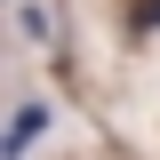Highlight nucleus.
Listing matches in <instances>:
<instances>
[{"label":"nucleus","instance_id":"f03ea898","mask_svg":"<svg viewBox=\"0 0 160 160\" xmlns=\"http://www.w3.org/2000/svg\"><path fill=\"white\" fill-rule=\"evenodd\" d=\"M136 32H160V0H136Z\"/></svg>","mask_w":160,"mask_h":160},{"label":"nucleus","instance_id":"f257e3e1","mask_svg":"<svg viewBox=\"0 0 160 160\" xmlns=\"http://www.w3.org/2000/svg\"><path fill=\"white\" fill-rule=\"evenodd\" d=\"M40 128H48V104H24V112H16V128L0 136V160H24V144H32Z\"/></svg>","mask_w":160,"mask_h":160}]
</instances>
